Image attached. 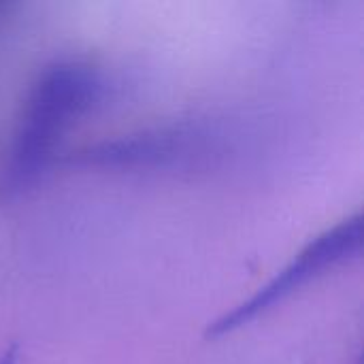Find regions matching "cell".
I'll use <instances>...</instances> for the list:
<instances>
[{"label":"cell","mask_w":364,"mask_h":364,"mask_svg":"<svg viewBox=\"0 0 364 364\" xmlns=\"http://www.w3.org/2000/svg\"><path fill=\"white\" fill-rule=\"evenodd\" d=\"M100 75L85 62H55L26 94L9 145L2 186L21 192L51 166L64 136L100 98Z\"/></svg>","instance_id":"1"},{"label":"cell","mask_w":364,"mask_h":364,"mask_svg":"<svg viewBox=\"0 0 364 364\" xmlns=\"http://www.w3.org/2000/svg\"><path fill=\"white\" fill-rule=\"evenodd\" d=\"M363 247V218L354 213L333 228H326L316 239H311L267 286H262L254 296L237 305L235 309L220 316L205 331L207 339L226 337L241 326L256 320L260 314L269 311L277 303L286 301L290 294L299 292L303 286L320 277L324 271L354 258Z\"/></svg>","instance_id":"2"},{"label":"cell","mask_w":364,"mask_h":364,"mask_svg":"<svg viewBox=\"0 0 364 364\" xmlns=\"http://www.w3.org/2000/svg\"><path fill=\"white\" fill-rule=\"evenodd\" d=\"M190 134L181 128L175 130H156L130 134L113 141H102L94 147L83 149L77 156V164L94 166H149L160 164L168 158L181 156L188 147Z\"/></svg>","instance_id":"3"},{"label":"cell","mask_w":364,"mask_h":364,"mask_svg":"<svg viewBox=\"0 0 364 364\" xmlns=\"http://www.w3.org/2000/svg\"><path fill=\"white\" fill-rule=\"evenodd\" d=\"M19 360V350H17V346H9L4 352H2V356H0V364H17Z\"/></svg>","instance_id":"4"}]
</instances>
